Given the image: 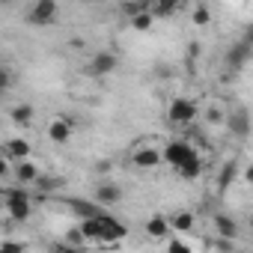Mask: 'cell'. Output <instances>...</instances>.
<instances>
[{"label": "cell", "mask_w": 253, "mask_h": 253, "mask_svg": "<svg viewBox=\"0 0 253 253\" xmlns=\"http://www.w3.org/2000/svg\"><path fill=\"white\" fill-rule=\"evenodd\" d=\"M30 211H33L30 191H24V188H6V214L12 220H27Z\"/></svg>", "instance_id": "cell-1"}, {"label": "cell", "mask_w": 253, "mask_h": 253, "mask_svg": "<svg viewBox=\"0 0 253 253\" xmlns=\"http://www.w3.org/2000/svg\"><path fill=\"white\" fill-rule=\"evenodd\" d=\"M197 119V104L191 98H173L167 107V122L170 125H191Z\"/></svg>", "instance_id": "cell-2"}, {"label": "cell", "mask_w": 253, "mask_h": 253, "mask_svg": "<svg viewBox=\"0 0 253 253\" xmlns=\"http://www.w3.org/2000/svg\"><path fill=\"white\" fill-rule=\"evenodd\" d=\"M197 155V149L188 143V140H170L167 146H164V161L173 167V170H179L185 161H191Z\"/></svg>", "instance_id": "cell-3"}, {"label": "cell", "mask_w": 253, "mask_h": 253, "mask_svg": "<svg viewBox=\"0 0 253 253\" xmlns=\"http://www.w3.org/2000/svg\"><path fill=\"white\" fill-rule=\"evenodd\" d=\"M116 66H119L116 54H110V51H98V54L89 60V66H86V75H92V78H104V75L116 72Z\"/></svg>", "instance_id": "cell-4"}, {"label": "cell", "mask_w": 253, "mask_h": 253, "mask_svg": "<svg viewBox=\"0 0 253 253\" xmlns=\"http://www.w3.org/2000/svg\"><path fill=\"white\" fill-rule=\"evenodd\" d=\"M27 18H30V24H36V27L51 24V21L57 18V0H36Z\"/></svg>", "instance_id": "cell-5"}, {"label": "cell", "mask_w": 253, "mask_h": 253, "mask_svg": "<svg viewBox=\"0 0 253 253\" xmlns=\"http://www.w3.org/2000/svg\"><path fill=\"white\" fill-rule=\"evenodd\" d=\"M226 128H229V134H232V137L244 140V137L250 134V113H247L244 107L232 110V113L226 116Z\"/></svg>", "instance_id": "cell-6"}, {"label": "cell", "mask_w": 253, "mask_h": 253, "mask_svg": "<svg viewBox=\"0 0 253 253\" xmlns=\"http://www.w3.org/2000/svg\"><path fill=\"white\" fill-rule=\"evenodd\" d=\"M250 57H253V48H250L247 42H235V45L226 51V69H229V72H241Z\"/></svg>", "instance_id": "cell-7"}, {"label": "cell", "mask_w": 253, "mask_h": 253, "mask_svg": "<svg viewBox=\"0 0 253 253\" xmlns=\"http://www.w3.org/2000/svg\"><path fill=\"white\" fill-rule=\"evenodd\" d=\"M69 211H72V214H78L81 220H92V217L107 214V211H104V206H98L95 200H92V203H89V200H69Z\"/></svg>", "instance_id": "cell-8"}, {"label": "cell", "mask_w": 253, "mask_h": 253, "mask_svg": "<svg viewBox=\"0 0 253 253\" xmlns=\"http://www.w3.org/2000/svg\"><path fill=\"white\" fill-rule=\"evenodd\" d=\"M48 140H51V143H66V140H72V119H66V116L51 119V125H48Z\"/></svg>", "instance_id": "cell-9"}, {"label": "cell", "mask_w": 253, "mask_h": 253, "mask_svg": "<svg viewBox=\"0 0 253 253\" xmlns=\"http://www.w3.org/2000/svg\"><path fill=\"white\" fill-rule=\"evenodd\" d=\"M161 161H164V152H158L152 146H143L134 152V167H140V170H155Z\"/></svg>", "instance_id": "cell-10"}, {"label": "cell", "mask_w": 253, "mask_h": 253, "mask_svg": "<svg viewBox=\"0 0 253 253\" xmlns=\"http://www.w3.org/2000/svg\"><path fill=\"white\" fill-rule=\"evenodd\" d=\"M15 179H18L24 188H27V185H36V182L42 179L39 164H36V161H30V158H27V161H18V164H15Z\"/></svg>", "instance_id": "cell-11"}, {"label": "cell", "mask_w": 253, "mask_h": 253, "mask_svg": "<svg viewBox=\"0 0 253 253\" xmlns=\"http://www.w3.org/2000/svg\"><path fill=\"white\" fill-rule=\"evenodd\" d=\"M122 200V191H119V185H110V182H104V185H98L95 188V203L98 206H116Z\"/></svg>", "instance_id": "cell-12"}, {"label": "cell", "mask_w": 253, "mask_h": 253, "mask_svg": "<svg viewBox=\"0 0 253 253\" xmlns=\"http://www.w3.org/2000/svg\"><path fill=\"white\" fill-rule=\"evenodd\" d=\"M170 229H173V226H170V220H167L164 214H152V217L146 220V235H149V238H158V241H161V238L170 235Z\"/></svg>", "instance_id": "cell-13"}, {"label": "cell", "mask_w": 253, "mask_h": 253, "mask_svg": "<svg viewBox=\"0 0 253 253\" xmlns=\"http://www.w3.org/2000/svg\"><path fill=\"white\" fill-rule=\"evenodd\" d=\"M6 158H15V164H18V161H27V158H30V143H27L24 137L6 140Z\"/></svg>", "instance_id": "cell-14"}, {"label": "cell", "mask_w": 253, "mask_h": 253, "mask_svg": "<svg viewBox=\"0 0 253 253\" xmlns=\"http://www.w3.org/2000/svg\"><path fill=\"white\" fill-rule=\"evenodd\" d=\"M176 173H179L182 179H188V182L200 179V176H203V158H200V155H194V158H191V161H185Z\"/></svg>", "instance_id": "cell-15"}, {"label": "cell", "mask_w": 253, "mask_h": 253, "mask_svg": "<svg viewBox=\"0 0 253 253\" xmlns=\"http://www.w3.org/2000/svg\"><path fill=\"white\" fill-rule=\"evenodd\" d=\"M214 229L220 232V238H235L238 235V223L229 214H214Z\"/></svg>", "instance_id": "cell-16"}, {"label": "cell", "mask_w": 253, "mask_h": 253, "mask_svg": "<svg viewBox=\"0 0 253 253\" xmlns=\"http://www.w3.org/2000/svg\"><path fill=\"white\" fill-rule=\"evenodd\" d=\"M235 176H238V161H226L223 170H220V179H217V191H220V194L229 191V185L235 182Z\"/></svg>", "instance_id": "cell-17"}, {"label": "cell", "mask_w": 253, "mask_h": 253, "mask_svg": "<svg viewBox=\"0 0 253 253\" xmlns=\"http://www.w3.org/2000/svg\"><path fill=\"white\" fill-rule=\"evenodd\" d=\"M194 223H197V217H194L191 211H176V214L170 217L173 232H191V229H194Z\"/></svg>", "instance_id": "cell-18"}, {"label": "cell", "mask_w": 253, "mask_h": 253, "mask_svg": "<svg viewBox=\"0 0 253 253\" xmlns=\"http://www.w3.org/2000/svg\"><path fill=\"white\" fill-rule=\"evenodd\" d=\"M33 104H18V107H12V122L15 125H30L33 122Z\"/></svg>", "instance_id": "cell-19"}, {"label": "cell", "mask_w": 253, "mask_h": 253, "mask_svg": "<svg viewBox=\"0 0 253 253\" xmlns=\"http://www.w3.org/2000/svg\"><path fill=\"white\" fill-rule=\"evenodd\" d=\"M122 12L128 15V18H137L143 12H152V3L149 0H137V3H122Z\"/></svg>", "instance_id": "cell-20"}, {"label": "cell", "mask_w": 253, "mask_h": 253, "mask_svg": "<svg viewBox=\"0 0 253 253\" xmlns=\"http://www.w3.org/2000/svg\"><path fill=\"white\" fill-rule=\"evenodd\" d=\"M176 9H179L176 0H158V3L152 6V15H158V18H170V15H176Z\"/></svg>", "instance_id": "cell-21"}, {"label": "cell", "mask_w": 253, "mask_h": 253, "mask_svg": "<svg viewBox=\"0 0 253 253\" xmlns=\"http://www.w3.org/2000/svg\"><path fill=\"white\" fill-rule=\"evenodd\" d=\"M63 241H66V244H72V247H81V244H86V235H84V229H81V226H72V229H66Z\"/></svg>", "instance_id": "cell-22"}, {"label": "cell", "mask_w": 253, "mask_h": 253, "mask_svg": "<svg viewBox=\"0 0 253 253\" xmlns=\"http://www.w3.org/2000/svg\"><path fill=\"white\" fill-rule=\"evenodd\" d=\"M226 116H229V113H223L220 107H209V110H206V122H209V125H226Z\"/></svg>", "instance_id": "cell-23"}, {"label": "cell", "mask_w": 253, "mask_h": 253, "mask_svg": "<svg viewBox=\"0 0 253 253\" xmlns=\"http://www.w3.org/2000/svg\"><path fill=\"white\" fill-rule=\"evenodd\" d=\"M152 21H155V15H152V12H143V15L131 18V27H134V30H149V27H152Z\"/></svg>", "instance_id": "cell-24"}, {"label": "cell", "mask_w": 253, "mask_h": 253, "mask_svg": "<svg viewBox=\"0 0 253 253\" xmlns=\"http://www.w3.org/2000/svg\"><path fill=\"white\" fill-rule=\"evenodd\" d=\"M167 253H194V250H191L182 238H170V241H167Z\"/></svg>", "instance_id": "cell-25"}, {"label": "cell", "mask_w": 253, "mask_h": 253, "mask_svg": "<svg viewBox=\"0 0 253 253\" xmlns=\"http://www.w3.org/2000/svg\"><path fill=\"white\" fill-rule=\"evenodd\" d=\"M191 21H194V24H209V9H206V6H197V9L191 12Z\"/></svg>", "instance_id": "cell-26"}, {"label": "cell", "mask_w": 253, "mask_h": 253, "mask_svg": "<svg viewBox=\"0 0 253 253\" xmlns=\"http://www.w3.org/2000/svg\"><path fill=\"white\" fill-rule=\"evenodd\" d=\"M0 253H27L21 241H3V247H0Z\"/></svg>", "instance_id": "cell-27"}, {"label": "cell", "mask_w": 253, "mask_h": 253, "mask_svg": "<svg viewBox=\"0 0 253 253\" xmlns=\"http://www.w3.org/2000/svg\"><path fill=\"white\" fill-rule=\"evenodd\" d=\"M63 185V179H39L36 182V188H42V191H51V188H60Z\"/></svg>", "instance_id": "cell-28"}, {"label": "cell", "mask_w": 253, "mask_h": 253, "mask_svg": "<svg viewBox=\"0 0 253 253\" xmlns=\"http://www.w3.org/2000/svg\"><path fill=\"white\" fill-rule=\"evenodd\" d=\"M200 48H203V45H200V42H191V45H188V63H191V60H197V57H200Z\"/></svg>", "instance_id": "cell-29"}, {"label": "cell", "mask_w": 253, "mask_h": 253, "mask_svg": "<svg viewBox=\"0 0 253 253\" xmlns=\"http://www.w3.org/2000/svg\"><path fill=\"white\" fill-rule=\"evenodd\" d=\"M54 253H81V247H72V244H66V241H63V244H57V247H54Z\"/></svg>", "instance_id": "cell-30"}, {"label": "cell", "mask_w": 253, "mask_h": 253, "mask_svg": "<svg viewBox=\"0 0 253 253\" xmlns=\"http://www.w3.org/2000/svg\"><path fill=\"white\" fill-rule=\"evenodd\" d=\"M241 42H247V45L253 48V21H250V24L244 27V36H241Z\"/></svg>", "instance_id": "cell-31"}, {"label": "cell", "mask_w": 253, "mask_h": 253, "mask_svg": "<svg viewBox=\"0 0 253 253\" xmlns=\"http://www.w3.org/2000/svg\"><path fill=\"white\" fill-rule=\"evenodd\" d=\"M0 89H9V72H0Z\"/></svg>", "instance_id": "cell-32"}, {"label": "cell", "mask_w": 253, "mask_h": 253, "mask_svg": "<svg viewBox=\"0 0 253 253\" xmlns=\"http://www.w3.org/2000/svg\"><path fill=\"white\" fill-rule=\"evenodd\" d=\"M244 182H247V185H253V164H247V167H244Z\"/></svg>", "instance_id": "cell-33"}, {"label": "cell", "mask_w": 253, "mask_h": 253, "mask_svg": "<svg viewBox=\"0 0 253 253\" xmlns=\"http://www.w3.org/2000/svg\"><path fill=\"white\" fill-rule=\"evenodd\" d=\"M95 170H98V173H104V170H110V161H98V164H95Z\"/></svg>", "instance_id": "cell-34"}, {"label": "cell", "mask_w": 253, "mask_h": 253, "mask_svg": "<svg viewBox=\"0 0 253 253\" xmlns=\"http://www.w3.org/2000/svg\"><path fill=\"white\" fill-rule=\"evenodd\" d=\"M232 253H247V250H232Z\"/></svg>", "instance_id": "cell-35"}, {"label": "cell", "mask_w": 253, "mask_h": 253, "mask_svg": "<svg viewBox=\"0 0 253 253\" xmlns=\"http://www.w3.org/2000/svg\"><path fill=\"white\" fill-rule=\"evenodd\" d=\"M250 226H253V214H250Z\"/></svg>", "instance_id": "cell-36"}]
</instances>
